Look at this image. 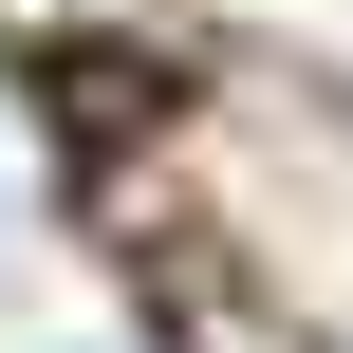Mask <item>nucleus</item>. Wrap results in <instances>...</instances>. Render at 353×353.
<instances>
[{"instance_id":"f257e3e1","label":"nucleus","mask_w":353,"mask_h":353,"mask_svg":"<svg viewBox=\"0 0 353 353\" xmlns=\"http://www.w3.org/2000/svg\"><path fill=\"white\" fill-rule=\"evenodd\" d=\"M0 19H37V0H0Z\"/></svg>"}]
</instances>
